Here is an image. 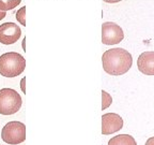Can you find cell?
<instances>
[{"label":"cell","mask_w":154,"mask_h":145,"mask_svg":"<svg viewBox=\"0 0 154 145\" xmlns=\"http://www.w3.org/2000/svg\"><path fill=\"white\" fill-rule=\"evenodd\" d=\"M103 69L109 75L119 76L125 74L132 68L133 64V57L128 50L115 47L108 49L102 56Z\"/></svg>","instance_id":"6da1fadb"},{"label":"cell","mask_w":154,"mask_h":145,"mask_svg":"<svg viewBox=\"0 0 154 145\" xmlns=\"http://www.w3.org/2000/svg\"><path fill=\"white\" fill-rule=\"evenodd\" d=\"M26 59L16 52L4 53L0 56V75L15 77L25 71Z\"/></svg>","instance_id":"7a4b0ae2"},{"label":"cell","mask_w":154,"mask_h":145,"mask_svg":"<svg viewBox=\"0 0 154 145\" xmlns=\"http://www.w3.org/2000/svg\"><path fill=\"white\" fill-rule=\"evenodd\" d=\"M21 103H23V100L16 90L12 88L0 89V114H15L20 110Z\"/></svg>","instance_id":"3957f363"},{"label":"cell","mask_w":154,"mask_h":145,"mask_svg":"<svg viewBox=\"0 0 154 145\" xmlns=\"http://www.w3.org/2000/svg\"><path fill=\"white\" fill-rule=\"evenodd\" d=\"M1 139L10 145H17L26 141V126L17 120L9 121L1 131Z\"/></svg>","instance_id":"277c9868"},{"label":"cell","mask_w":154,"mask_h":145,"mask_svg":"<svg viewBox=\"0 0 154 145\" xmlns=\"http://www.w3.org/2000/svg\"><path fill=\"white\" fill-rule=\"evenodd\" d=\"M124 39L122 28L114 21H106L102 25V42L105 45H115Z\"/></svg>","instance_id":"5b68a950"},{"label":"cell","mask_w":154,"mask_h":145,"mask_svg":"<svg viewBox=\"0 0 154 145\" xmlns=\"http://www.w3.org/2000/svg\"><path fill=\"white\" fill-rule=\"evenodd\" d=\"M21 35V30L15 23H4L0 25V43L11 45L18 41Z\"/></svg>","instance_id":"8992f818"},{"label":"cell","mask_w":154,"mask_h":145,"mask_svg":"<svg viewBox=\"0 0 154 145\" xmlns=\"http://www.w3.org/2000/svg\"><path fill=\"white\" fill-rule=\"evenodd\" d=\"M123 127V119L119 114L106 113L102 116V133L108 135L118 132Z\"/></svg>","instance_id":"52a82bcc"},{"label":"cell","mask_w":154,"mask_h":145,"mask_svg":"<svg viewBox=\"0 0 154 145\" xmlns=\"http://www.w3.org/2000/svg\"><path fill=\"white\" fill-rule=\"evenodd\" d=\"M138 70L145 75H154V50L143 52L137 60Z\"/></svg>","instance_id":"ba28073f"},{"label":"cell","mask_w":154,"mask_h":145,"mask_svg":"<svg viewBox=\"0 0 154 145\" xmlns=\"http://www.w3.org/2000/svg\"><path fill=\"white\" fill-rule=\"evenodd\" d=\"M108 145H137V142L129 134H118L108 141Z\"/></svg>","instance_id":"9c48e42d"},{"label":"cell","mask_w":154,"mask_h":145,"mask_svg":"<svg viewBox=\"0 0 154 145\" xmlns=\"http://www.w3.org/2000/svg\"><path fill=\"white\" fill-rule=\"evenodd\" d=\"M21 2V0H0V11L6 12L13 10Z\"/></svg>","instance_id":"30bf717a"},{"label":"cell","mask_w":154,"mask_h":145,"mask_svg":"<svg viewBox=\"0 0 154 145\" xmlns=\"http://www.w3.org/2000/svg\"><path fill=\"white\" fill-rule=\"evenodd\" d=\"M112 103V98L106 90H102V110L104 111Z\"/></svg>","instance_id":"8fae6325"},{"label":"cell","mask_w":154,"mask_h":145,"mask_svg":"<svg viewBox=\"0 0 154 145\" xmlns=\"http://www.w3.org/2000/svg\"><path fill=\"white\" fill-rule=\"evenodd\" d=\"M16 19L23 26H26V6H23V8H20L17 11V13H16Z\"/></svg>","instance_id":"7c38bea8"},{"label":"cell","mask_w":154,"mask_h":145,"mask_svg":"<svg viewBox=\"0 0 154 145\" xmlns=\"http://www.w3.org/2000/svg\"><path fill=\"white\" fill-rule=\"evenodd\" d=\"M144 145H154V136L149 137V139L145 141V144H144Z\"/></svg>","instance_id":"4fadbf2b"},{"label":"cell","mask_w":154,"mask_h":145,"mask_svg":"<svg viewBox=\"0 0 154 145\" xmlns=\"http://www.w3.org/2000/svg\"><path fill=\"white\" fill-rule=\"evenodd\" d=\"M25 81H26V78L24 77L23 79H21V85H20V87H21V90H23V92L24 93H26V88H25Z\"/></svg>","instance_id":"5bb4252c"},{"label":"cell","mask_w":154,"mask_h":145,"mask_svg":"<svg viewBox=\"0 0 154 145\" xmlns=\"http://www.w3.org/2000/svg\"><path fill=\"white\" fill-rule=\"evenodd\" d=\"M5 16H6V12H2V11H0V20L3 19Z\"/></svg>","instance_id":"9a60e30c"}]
</instances>
